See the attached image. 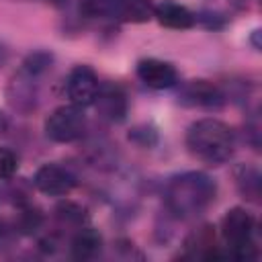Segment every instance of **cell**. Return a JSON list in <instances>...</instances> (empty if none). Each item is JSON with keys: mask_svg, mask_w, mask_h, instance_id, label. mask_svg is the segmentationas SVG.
Wrapping results in <instances>:
<instances>
[{"mask_svg": "<svg viewBox=\"0 0 262 262\" xmlns=\"http://www.w3.org/2000/svg\"><path fill=\"white\" fill-rule=\"evenodd\" d=\"M137 76L147 88H154V90H164V88H170L178 82L176 68L172 63L156 59V57L141 59L137 63Z\"/></svg>", "mask_w": 262, "mask_h": 262, "instance_id": "obj_7", "label": "cell"}, {"mask_svg": "<svg viewBox=\"0 0 262 262\" xmlns=\"http://www.w3.org/2000/svg\"><path fill=\"white\" fill-rule=\"evenodd\" d=\"M43 223V215L33 209V207H23L16 215V221H14V229H18L20 233H33L41 227Z\"/></svg>", "mask_w": 262, "mask_h": 262, "instance_id": "obj_15", "label": "cell"}, {"mask_svg": "<svg viewBox=\"0 0 262 262\" xmlns=\"http://www.w3.org/2000/svg\"><path fill=\"white\" fill-rule=\"evenodd\" d=\"M47 2H51V4H63L66 0H47Z\"/></svg>", "mask_w": 262, "mask_h": 262, "instance_id": "obj_18", "label": "cell"}, {"mask_svg": "<svg viewBox=\"0 0 262 262\" xmlns=\"http://www.w3.org/2000/svg\"><path fill=\"white\" fill-rule=\"evenodd\" d=\"M6 129H8V121H6V117L0 113V133H6Z\"/></svg>", "mask_w": 262, "mask_h": 262, "instance_id": "obj_17", "label": "cell"}, {"mask_svg": "<svg viewBox=\"0 0 262 262\" xmlns=\"http://www.w3.org/2000/svg\"><path fill=\"white\" fill-rule=\"evenodd\" d=\"M98 86H100L98 78H96L94 70L88 66H76L66 80L68 98L72 104H76L80 108L94 104V98L98 94Z\"/></svg>", "mask_w": 262, "mask_h": 262, "instance_id": "obj_5", "label": "cell"}, {"mask_svg": "<svg viewBox=\"0 0 262 262\" xmlns=\"http://www.w3.org/2000/svg\"><path fill=\"white\" fill-rule=\"evenodd\" d=\"M94 104H96V111L100 113V117H104L106 121H113V123L123 121L127 115V94L119 84H113V82L98 86Z\"/></svg>", "mask_w": 262, "mask_h": 262, "instance_id": "obj_9", "label": "cell"}, {"mask_svg": "<svg viewBox=\"0 0 262 262\" xmlns=\"http://www.w3.org/2000/svg\"><path fill=\"white\" fill-rule=\"evenodd\" d=\"M55 217H57L59 223H63V225H72V227H78V229H80V227L86 223V219H88L86 209L80 207V205H76V203H70V201L57 205V209H55Z\"/></svg>", "mask_w": 262, "mask_h": 262, "instance_id": "obj_14", "label": "cell"}, {"mask_svg": "<svg viewBox=\"0 0 262 262\" xmlns=\"http://www.w3.org/2000/svg\"><path fill=\"white\" fill-rule=\"evenodd\" d=\"M100 248H102V237L98 231L90 227H80L70 246L72 258L76 260H92L100 254Z\"/></svg>", "mask_w": 262, "mask_h": 262, "instance_id": "obj_12", "label": "cell"}, {"mask_svg": "<svg viewBox=\"0 0 262 262\" xmlns=\"http://www.w3.org/2000/svg\"><path fill=\"white\" fill-rule=\"evenodd\" d=\"M16 156L10 149L0 147V178H10L16 172Z\"/></svg>", "mask_w": 262, "mask_h": 262, "instance_id": "obj_16", "label": "cell"}, {"mask_svg": "<svg viewBox=\"0 0 262 262\" xmlns=\"http://www.w3.org/2000/svg\"><path fill=\"white\" fill-rule=\"evenodd\" d=\"M217 186L203 172H184L174 176L164 192L168 211L178 219H190L205 213L215 201Z\"/></svg>", "mask_w": 262, "mask_h": 262, "instance_id": "obj_1", "label": "cell"}, {"mask_svg": "<svg viewBox=\"0 0 262 262\" xmlns=\"http://www.w3.org/2000/svg\"><path fill=\"white\" fill-rule=\"evenodd\" d=\"M180 102L199 108H217L223 104L221 90L209 80H190L180 90Z\"/></svg>", "mask_w": 262, "mask_h": 262, "instance_id": "obj_8", "label": "cell"}, {"mask_svg": "<svg viewBox=\"0 0 262 262\" xmlns=\"http://www.w3.org/2000/svg\"><path fill=\"white\" fill-rule=\"evenodd\" d=\"M221 233L229 246L231 258L254 260L258 256V246L254 242V217L246 209H229L221 221Z\"/></svg>", "mask_w": 262, "mask_h": 262, "instance_id": "obj_3", "label": "cell"}, {"mask_svg": "<svg viewBox=\"0 0 262 262\" xmlns=\"http://www.w3.org/2000/svg\"><path fill=\"white\" fill-rule=\"evenodd\" d=\"M188 151L205 164L219 166L227 162L235 147V137L229 125L219 119H201L186 131Z\"/></svg>", "mask_w": 262, "mask_h": 262, "instance_id": "obj_2", "label": "cell"}, {"mask_svg": "<svg viewBox=\"0 0 262 262\" xmlns=\"http://www.w3.org/2000/svg\"><path fill=\"white\" fill-rule=\"evenodd\" d=\"M86 131V117L80 106L68 104L55 108L45 119V135L55 143H72Z\"/></svg>", "mask_w": 262, "mask_h": 262, "instance_id": "obj_4", "label": "cell"}, {"mask_svg": "<svg viewBox=\"0 0 262 262\" xmlns=\"http://www.w3.org/2000/svg\"><path fill=\"white\" fill-rule=\"evenodd\" d=\"M235 180H237L239 192L244 196H248L250 201H258V196H260V174H258L256 168L242 166L235 172Z\"/></svg>", "mask_w": 262, "mask_h": 262, "instance_id": "obj_13", "label": "cell"}, {"mask_svg": "<svg viewBox=\"0 0 262 262\" xmlns=\"http://www.w3.org/2000/svg\"><path fill=\"white\" fill-rule=\"evenodd\" d=\"M154 16L158 18V23L162 27L180 29V31L182 29H190L196 23V14L194 12H190L186 6L170 2V0H164L158 6H154Z\"/></svg>", "mask_w": 262, "mask_h": 262, "instance_id": "obj_10", "label": "cell"}, {"mask_svg": "<svg viewBox=\"0 0 262 262\" xmlns=\"http://www.w3.org/2000/svg\"><path fill=\"white\" fill-rule=\"evenodd\" d=\"M33 182L43 194L61 196V194H68L76 186V176L59 164H43L35 172Z\"/></svg>", "mask_w": 262, "mask_h": 262, "instance_id": "obj_6", "label": "cell"}, {"mask_svg": "<svg viewBox=\"0 0 262 262\" xmlns=\"http://www.w3.org/2000/svg\"><path fill=\"white\" fill-rule=\"evenodd\" d=\"M184 256L186 258H219L221 256L215 248V233L211 225H203L194 229L184 239Z\"/></svg>", "mask_w": 262, "mask_h": 262, "instance_id": "obj_11", "label": "cell"}]
</instances>
